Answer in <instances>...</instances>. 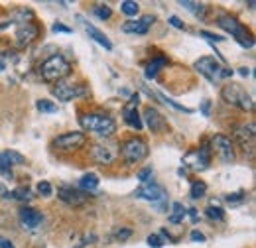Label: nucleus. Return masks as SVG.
Segmentation results:
<instances>
[{
	"instance_id": "a878e982",
	"label": "nucleus",
	"mask_w": 256,
	"mask_h": 248,
	"mask_svg": "<svg viewBox=\"0 0 256 248\" xmlns=\"http://www.w3.org/2000/svg\"><path fill=\"white\" fill-rule=\"evenodd\" d=\"M120 12H122L124 16H128V18H136L138 12H140V4L134 2V0H124V2L120 4Z\"/></svg>"
},
{
	"instance_id": "7ed1b4c3",
	"label": "nucleus",
	"mask_w": 256,
	"mask_h": 248,
	"mask_svg": "<svg viewBox=\"0 0 256 248\" xmlns=\"http://www.w3.org/2000/svg\"><path fill=\"white\" fill-rule=\"evenodd\" d=\"M148 152H150L148 142H146L144 138H138V136L128 138V140H124V142L118 146V156L122 158V162L126 164L128 168L142 164V162L148 158Z\"/></svg>"
},
{
	"instance_id": "1a4fd4ad",
	"label": "nucleus",
	"mask_w": 256,
	"mask_h": 248,
	"mask_svg": "<svg viewBox=\"0 0 256 248\" xmlns=\"http://www.w3.org/2000/svg\"><path fill=\"white\" fill-rule=\"evenodd\" d=\"M211 148L215 150V154L221 158V162L228 164V162H234L236 160V152H234V144L228 136L224 134H215L211 138Z\"/></svg>"
},
{
	"instance_id": "f3484780",
	"label": "nucleus",
	"mask_w": 256,
	"mask_h": 248,
	"mask_svg": "<svg viewBox=\"0 0 256 248\" xmlns=\"http://www.w3.org/2000/svg\"><path fill=\"white\" fill-rule=\"evenodd\" d=\"M154 22H156V18H154L152 14L142 16L140 20H128V22L122 24V32L142 36V34H148V32H150V28H152V24H154Z\"/></svg>"
},
{
	"instance_id": "ea45409f",
	"label": "nucleus",
	"mask_w": 256,
	"mask_h": 248,
	"mask_svg": "<svg viewBox=\"0 0 256 248\" xmlns=\"http://www.w3.org/2000/svg\"><path fill=\"white\" fill-rule=\"evenodd\" d=\"M170 24H172L174 28H178V30H186V24H184L178 16H170Z\"/></svg>"
},
{
	"instance_id": "7c9ffc66",
	"label": "nucleus",
	"mask_w": 256,
	"mask_h": 248,
	"mask_svg": "<svg viewBox=\"0 0 256 248\" xmlns=\"http://www.w3.org/2000/svg\"><path fill=\"white\" fill-rule=\"evenodd\" d=\"M244 197H246V193H244V191H236V193L226 195V197H224V201H226L230 207H236V205H240V203L244 201Z\"/></svg>"
},
{
	"instance_id": "a18cd8bd",
	"label": "nucleus",
	"mask_w": 256,
	"mask_h": 248,
	"mask_svg": "<svg viewBox=\"0 0 256 248\" xmlns=\"http://www.w3.org/2000/svg\"><path fill=\"white\" fill-rule=\"evenodd\" d=\"M188 213L192 215V220H193V222H197V218H199V217H197V211H195V209H190Z\"/></svg>"
},
{
	"instance_id": "5701e85b",
	"label": "nucleus",
	"mask_w": 256,
	"mask_h": 248,
	"mask_svg": "<svg viewBox=\"0 0 256 248\" xmlns=\"http://www.w3.org/2000/svg\"><path fill=\"white\" fill-rule=\"evenodd\" d=\"M6 197L14 199V201H28V199H32V189L30 187H16V189L8 191Z\"/></svg>"
},
{
	"instance_id": "6ab92c4d",
	"label": "nucleus",
	"mask_w": 256,
	"mask_h": 248,
	"mask_svg": "<svg viewBox=\"0 0 256 248\" xmlns=\"http://www.w3.org/2000/svg\"><path fill=\"white\" fill-rule=\"evenodd\" d=\"M79 22H83V26H85V32L89 34V38H91V40H95L98 46H102V48H104V50H108V52L112 50V44H110V40H108V38H106L102 32L98 30V28L91 26L89 22H85L81 16H79Z\"/></svg>"
},
{
	"instance_id": "37998d69",
	"label": "nucleus",
	"mask_w": 256,
	"mask_h": 248,
	"mask_svg": "<svg viewBox=\"0 0 256 248\" xmlns=\"http://www.w3.org/2000/svg\"><path fill=\"white\" fill-rule=\"evenodd\" d=\"M209 110H211V100H203V104H201V112H203L205 116H209Z\"/></svg>"
},
{
	"instance_id": "412c9836",
	"label": "nucleus",
	"mask_w": 256,
	"mask_h": 248,
	"mask_svg": "<svg viewBox=\"0 0 256 248\" xmlns=\"http://www.w3.org/2000/svg\"><path fill=\"white\" fill-rule=\"evenodd\" d=\"M168 65V58H154L152 62L146 65V71H144V75H146V79H154V77H158V73H160L162 69Z\"/></svg>"
},
{
	"instance_id": "39448f33",
	"label": "nucleus",
	"mask_w": 256,
	"mask_h": 248,
	"mask_svg": "<svg viewBox=\"0 0 256 248\" xmlns=\"http://www.w3.org/2000/svg\"><path fill=\"white\" fill-rule=\"evenodd\" d=\"M217 26L223 28L226 34H230L242 48H252V46H254L252 34L246 30V26H244L242 22H238L234 16H230V14H221V16L217 18Z\"/></svg>"
},
{
	"instance_id": "f8f14e48",
	"label": "nucleus",
	"mask_w": 256,
	"mask_h": 248,
	"mask_svg": "<svg viewBox=\"0 0 256 248\" xmlns=\"http://www.w3.org/2000/svg\"><path fill=\"white\" fill-rule=\"evenodd\" d=\"M87 93V89L85 87H81V85H77V83H69V81H60V83H56V87L52 89V94L58 98V100H62V102H69V100H73V98H77V96H81V94Z\"/></svg>"
},
{
	"instance_id": "20e7f679",
	"label": "nucleus",
	"mask_w": 256,
	"mask_h": 248,
	"mask_svg": "<svg viewBox=\"0 0 256 248\" xmlns=\"http://www.w3.org/2000/svg\"><path fill=\"white\" fill-rule=\"evenodd\" d=\"M85 146H87L85 132H65V134L56 136L50 144L54 154H75Z\"/></svg>"
},
{
	"instance_id": "58836bf2",
	"label": "nucleus",
	"mask_w": 256,
	"mask_h": 248,
	"mask_svg": "<svg viewBox=\"0 0 256 248\" xmlns=\"http://www.w3.org/2000/svg\"><path fill=\"white\" fill-rule=\"evenodd\" d=\"M132 236V228H120L118 232H116V238L118 240H128Z\"/></svg>"
},
{
	"instance_id": "393cba45",
	"label": "nucleus",
	"mask_w": 256,
	"mask_h": 248,
	"mask_svg": "<svg viewBox=\"0 0 256 248\" xmlns=\"http://www.w3.org/2000/svg\"><path fill=\"white\" fill-rule=\"evenodd\" d=\"M0 156L10 164V166H24L26 164V158L22 154H18L16 150H6V152H0Z\"/></svg>"
},
{
	"instance_id": "4c0bfd02",
	"label": "nucleus",
	"mask_w": 256,
	"mask_h": 248,
	"mask_svg": "<svg viewBox=\"0 0 256 248\" xmlns=\"http://www.w3.org/2000/svg\"><path fill=\"white\" fill-rule=\"evenodd\" d=\"M54 32H56V34H73V28H69V26L62 24V22H58V24L54 26Z\"/></svg>"
},
{
	"instance_id": "dca6fc26",
	"label": "nucleus",
	"mask_w": 256,
	"mask_h": 248,
	"mask_svg": "<svg viewBox=\"0 0 256 248\" xmlns=\"http://www.w3.org/2000/svg\"><path fill=\"white\" fill-rule=\"evenodd\" d=\"M38 36H40V28L36 24L24 22L16 30V44H18V48H26V46H30L38 40Z\"/></svg>"
},
{
	"instance_id": "e433bc0d",
	"label": "nucleus",
	"mask_w": 256,
	"mask_h": 248,
	"mask_svg": "<svg viewBox=\"0 0 256 248\" xmlns=\"http://www.w3.org/2000/svg\"><path fill=\"white\" fill-rule=\"evenodd\" d=\"M148 244L152 248H162L164 246V240H162L160 234H150V236H148Z\"/></svg>"
},
{
	"instance_id": "79ce46f5",
	"label": "nucleus",
	"mask_w": 256,
	"mask_h": 248,
	"mask_svg": "<svg viewBox=\"0 0 256 248\" xmlns=\"http://www.w3.org/2000/svg\"><path fill=\"white\" fill-rule=\"evenodd\" d=\"M192 240H195V242H203V240H205V234H203V232H199V230H193Z\"/></svg>"
},
{
	"instance_id": "aec40b11",
	"label": "nucleus",
	"mask_w": 256,
	"mask_h": 248,
	"mask_svg": "<svg viewBox=\"0 0 256 248\" xmlns=\"http://www.w3.org/2000/svg\"><path fill=\"white\" fill-rule=\"evenodd\" d=\"M209 166H211V146L209 144H203L197 150V162H195V168L193 170H207Z\"/></svg>"
},
{
	"instance_id": "a211bd4d",
	"label": "nucleus",
	"mask_w": 256,
	"mask_h": 248,
	"mask_svg": "<svg viewBox=\"0 0 256 248\" xmlns=\"http://www.w3.org/2000/svg\"><path fill=\"white\" fill-rule=\"evenodd\" d=\"M42 220H44V215H42L38 209H34V207H24V209H20V222H22L24 228L34 230V228H38V226L42 224Z\"/></svg>"
},
{
	"instance_id": "4be33fe9",
	"label": "nucleus",
	"mask_w": 256,
	"mask_h": 248,
	"mask_svg": "<svg viewBox=\"0 0 256 248\" xmlns=\"http://www.w3.org/2000/svg\"><path fill=\"white\" fill-rule=\"evenodd\" d=\"M96 187H98V176H96V174H93V172L85 174V176L79 180V189H81V191H85V193L95 191Z\"/></svg>"
},
{
	"instance_id": "49530a36",
	"label": "nucleus",
	"mask_w": 256,
	"mask_h": 248,
	"mask_svg": "<svg viewBox=\"0 0 256 248\" xmlns=\"http://www.w3.org/2000/svg\"><path fill=\"white\" fill-rule=\"evenodd\" d=\"M8 195V191H6V187L0 184V197H6Z\"/></svg>"
},
{
	"instance_id": "b1692460",
	"label": "nucleus",
	"mask_w": 256,
	"mask_h": 248,
	"mask_svg": "<svg viewBox=\"0 0 256 248\" xmlns=\"http://www.w3.org/2000/svg\"><path fill=\"white\" fill-rule=\"evenodd\" d=\"M186 213H188V209H186L182 203H174V205H172V215H170V222H172V224H180V222H184V218H186Z\"/></svg>"
},
{
	"instance_id": "a19ab883",
	"label": "nucleus",
	"mask_w": 256,
	"mask_h": 248,
	"mask_svg": "<svg viewBox=\"0 0 256 248\" xmlns=\"http://www.w3.org/2000/svg\"><path fill=\"white\" fill-rule=\"evenodd\" d=\"M201 36H203V38H207V40H213V42H223L224 38L223 36H215V34H209V32H201Z\"/></svg>"
},
{
	"instance_id": "f257e3e1",
	"label": "nucleus",
	"mask_w": 256,
	"mask_h": 248,
	"mask_svg": "<svg viewBox=\"0 0 256 248\" xmlns=\"http://www.w3.org/2000/svg\"><path fill=\"white\" fill-rule=\"evenodd\" d=\"M73 71V65L65 60L64 56L56 54V56H50L48 60L40 63L38 67V73L40 77L46 81V83H60V81H65Z\"/></svg>"
},
{
	"instance_id": "6e6552de",
	"label": "nucleus",
	"mask_w": 256,
	"mask_h": 248,
	"mask_svg": "<svg viewBox=\"0 0 256 248\" xmlns=\"http://www.w3.org/2000/svg\"><path fill=\"white\" fill-rule=\"evenodd\" d=\"M234 142L238 144L240 152L254 158L256 150V122H244L234 128Z\"/></svg>"
},
{
	"instance_id": "bb28decb",
	"label": "nucleus",
	"mask_w": 256,
	"mask_h": 248,
	"mask_svg": "<svg viewBox=\"0 0 256 248\" xmlns=\"http://www.w3.org/2000/svg\"><path fill=\"white\" fill-rule=\"evenodd\" d=\"M205 193H207V184H205V182H201V180H195V182H192V191H190V197H192L193 201L201 199Z\"/></svg>"
},
{
	"instance_id": "0eeeda50",
	"label": "nucleus",
	"mask_w": 256,
	"mask_h": 248,
	"mask_svg": "<svg viewBox=\"0 0 256 248\" xmlns=\"http://www.w3.org/2000/svg\"><path fill=\"white\" fill-rule=\"evenodd\" d=\"M195 69L211 83H221L223 79L232 77V69L228 67H221V63L215 58H201L199 62H195Z\"/></svg>"
},
{
	"instance_id": "9d476101",
	"label": "nucleus",
	"mask_w": 256,
	"mask_h": 248,
	"mask_svg": "<svg viewBox=\"0 0 256 248\" xmlns=\"http://www.w3.org/2000/svg\"><path fill=\"white\" fill-rule=\"evenodd\" d=\"M58 197H60L62 203L69 205V207H81V205H85L91 199L89 193H85L79 187L73 186H62L58 189Z\"/></svg>"
},
{
	"instance_id": "c03bdc74",
	"label": "nucleus",
	"mask_w": 256,
	"mask_h": 248,
	"mask_svg": "<svg viewBox=\"0 0 256 248\" xmlns=\"http://www.w3.org/2000/svg\"><path fill=\"white\" fill-rule=\"evenodd\" d=\"M0 248H16V246H14V242H12V240H8V238L0 236Z\"/></svg>"
},
{
	"instance_id": "2f4dec72",
	"label": "nucleus",
	"mask_w": 256,
	"mask_h": 248,
	"mask_svg": "<svg viewBox=\"0 0 256 248\" xmlns=\"http://www.w3.org/2000/svg\"><path fill=\"white\" fill-rule=\"evenodd\" d=\"M156 96H158V98H160V100H164V102H166V104H170V106H172V108H176V110H180V112H192V108H188V106H184V104H178V102H176V100H172V98H168V96H166V94L158 93V94H156Z\"/></svg>"
},
{
	"instance_id": "2eb2a0df",
	"label": "nucleus",
	"mask_w": 256,
	"mask_h": 248,
	"mask_svg": "<svg viewBox=\"0 0 256 248\" xmlns=\"http://www.w3.org/2000/svg\"><path fill=\"white\" fill-rule=\"evenodd\" d=\"M138 100H140V94L134 93L130 96V100L126 102V106L122 108V116H124V122L130 126V128H134V130H142V118H140V114H138Z\"/></svg>"
},
{
	"instance_id": "de8ad7c7",
	"label": "nucleus",
	"mask_w": 256,
	"mask_h": 248,
	"mask_svg": "<svg viewBox=\"0 0 256 248\" xmlns=\"http://www.w3.org/2000/svg\"><path fill=\"white\" fill-rule=\"evenodd\" d=\"M4 69H6V63H4V62H2V60H0V73H2Z\"/></svg>"
},
{
	"instance_id": "cd10ccee",
	"label": "nucleus",
	"mask_w": 256,
	"mask_h": 248,
	"mask_svg": "<svg viewBox=\"0 0 256 248\" xmlns=\"http://www.w3.org/2000/svg\"><path fill=\"white\" fill-rule=\"evenodd\" d=\"M93 14H95L98 20H110L112 18V8L108 4H96Z\"/></svg>"
},
{
	"instance_id": "f704fd0d",
	"label": "nucleus",
	"mask_w": 256,
	"mask_h": 248,
	"mask_svg": "<svg viewBox=\"0 0 256 248\" xmlns=\"http://www.w3.org/2000/svg\"><path fill=\"white\" fill-rule=\"evenodd\" d=\"M152 174H154L152 168H144V170H140V172L136 174V178H138L140 184H148V182L152 180Z\"/></svg>"
},
{
	"instance_id": "c85d7f7f",
	"label": "nucleus",
	"mask_w": 256,
	"mask_h": 248,
	"mask_svg": "<svg viewBox=\"0 0 256 248\" xmlns=\"http://www.w3.org/2000/svg\"><path fill=\"white\" fill-rule=\"evenodd\" d=\"M36 104H38V110H40V112L54 114V112H58V110H60V106H58V104H54V102H52V100H48V98H40Z\"/></svg>"
},
{
	"instance_id": "9b49d317",
	"label": "nucleus",
	"mask_w": 256,
	"mask_h": 248,
	"mask_svg": "<svg viewBox=\"0 0 256 248\" xmlns=\"http://www.w3.org/2000/svg\"><path fill=\"white\" fill-rule=\"evenodd\" d=\"M134 197L144 199V201H150V203H166L168 201V191L162 186H158V184L148 182V184H142V186L134 191Z\"/></svg>"
},
{
	"instance_id": "72a5a7b5",
	"label": "nucleus",
	"mask_w": 256,
	"mask_h": 248,
	"mask_svg": "<svg viewBox=\"0 0 256 248\" xmlns=\"http://www.w3.org/2000/svg\"><path fill=\"white\" fill-rule=\"evenodd\" d=\"M180 6H182V8H188L192 14H197V16H199V12L203 10V4H199V2H190V0H182Z\"/></svg>"
},
{
	"instance_id": "473e14b6",
	"label": "nucleus",
	"mask_w": 256,
	"mask_h": 248,
	"mask_svg": "<svg viewBox=\"0 0 256 248\" xmlns=\"http://www.w3.org/2000/svg\"><path fill=\"white\" fill-rule=\"evenodd\" d=\"M0 176L6 178V180H14V174H12V166L0 156Z\"/></svg>"
},
{
	"instance_id": "f03ea898",
	"label": "nucleus",
	"mask_w": 256,
	"mask_h": 248,
	"mask_svg": "<svg viewBox=\"0 0 256 248\" xmlns=\"http://www.w3.org/2000/svg\"><path fill=\"white\" fill-rule=\"evenodd\" d=\"M79 124L85 132L96 134L98 138H110L116 132V122L104 112H83L79 114Z\"/></svg>"
},
{
	"instance_id": "c9c22d12",
	"label": "nucleus",
	"mask_w": 256,
	"mask_h": 248,
	"mask_svg": "<svg viewBox=\"0 0 256 248\" xmlns=\"http://www.w3.org/2000/svg\"><path fill=\"white\" fill-rule=\"evenodd\" d=\"M38 193H40L42 197H52V193H54L52 184H50V182H40V184H38Z\"/></svg>"
},
{
	"instance_id": "ddd939ff",
	"label": "nucleus",
	"mask_w": 256,
	"mask_h": 248,
	"mask_svg": "<svg viewBox=\"0 0 256 248\" xmlns=\"http://www.w3.org/2000/svg\"><path fill=\"white\" fill-rule=\"evenodd\" d=\"M142 120L146 122V126H148L154 134H164V132H168V130H170L168 120L164 118V114H162L160 110H158V108H154V106H148V108L144 110V118H142Z\"/></svg>"
},
{
	"instance_id": "423d86ee",
	"label": "nucleus",
	"mask_w": 256,
	"mask_h": 248,
	"mask_svg": "<svg viewBox=\"0 0 256 248\" xmlns=\"http://www.w3.org/2000/svg\"><path fill=\"white\" fill-rule=\"evenodd\" d=\"M221 96H223V100L226 104L238 106V108L244 110V112H252V110H254V100H252V96L246 93L240 85H234V83L224 85L223 91H221Z\"/></svg>"
},
{
	"instance_id": "4468645a",
	"label": "nucleus",
	"mask_w": 256,
	"mask_h": 248,
	"mask_svg": "<svg viewBox=\"0 0 256 248\" xmlns=\"http://www.w3.org/2000/svg\"><path fill=\"white\" fill-rule=\"evenodd\" d=\"M89 156H91V160H93L95 164H98V166H110V164L116 162V152H114V148H110V146H106V144H100V142L91 144Z\"/></svg>"
},
{
	"instance_id": "c756f323",
	"label": "nucleus",
	"mask_w": 256,
	"mask_h": 248,
	"mask_svg": "<svg viewBox=\"0 0 256 248\" xmlns=\"http://www.w3.org/2000/svg\"><path fill=\"white\" fill-rule=\"evenodd\" d=\"M205 215H207V218H211V220H223L224 218V211L221 209V207H215V205H209L207 209H205Z\"/></svg>"
}]
</instances>
